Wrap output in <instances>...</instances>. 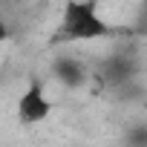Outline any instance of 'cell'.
Here are the masks:
<instances>
[{
    "label": "cell",
    "instance_id": "1",
    "mask_svg": "<svg viewBox=\"0 0 147 147\" xmlns=\"http://www.w3.org/2000/svg\"><path fill=\"white\" fill-rule=\"evenodd\" d=\"M107 35H110V23L101 18L92 0H66L63 3V12L55 29L58 43H87Z\"/></svg>",
    "mask_w": 147,
    "mask_h": 147
},
{
    "label": "cell",
    "instance_id": "2",
    "mask_svg": "<svg viewBox=\"0 0 147 147\" xmlns=\"http://www.w3.org/2000/svg\"><path fill=\"white\" fill-rule=\"evenodd\" d=\"M49 113H52V101H49L46 90L40 84H29L20 92V98H18V121L26 124V127H32V124L46 121Z\"/></svg>",
    "mask_w": 147,
    "mask_h": 147
},
{
    "label": "cell",
    "instance_id": "3",
    "mask_svg": "<svg viewBox=\"0 0 147 147\" xmlns=\"http://www.w3.org/2000/svg\"><path fill=\"white\" fill-rule=\"evenodd\" d=\"M52 75L58 78V84L69 87V90H75L87 81V69L78 58H69V55H61L52 61Z\"/></svg>",
    "mask_w": 147,
    "mask_h": 147
},
{
    "label": "cell",
    "instance_id": "4",
    "mask_svg": "<svg viewBox=\"0 0 147 147\" xmlns=\"http://www.w3.org/2000/svg\"><path fill=\"white\" fill-rule=\"evenodd\" d=\"M101 72H104V78L110 81V84H124V81H130V78H136V72H138V66L130 61V58H110V61H104V66H101Z\"/></svg>",
    "mask_w": 147,
    "mask_h": 147
},
{
    "label": "cell",
    "instance_id": "5",
    "mask_svg": "<svg viewBox=\"0 0 147 147\" xmlns=\"http://www.w3.org/2000/svg\"><path fill=\"white\" fill-rule=\"evenodd\" d=\"M3 40H9V26H6L3 15H0V43H3Z\"/></svg>",
    "mask_w": 147,
    "mask_h": 147
}]
</instances>
